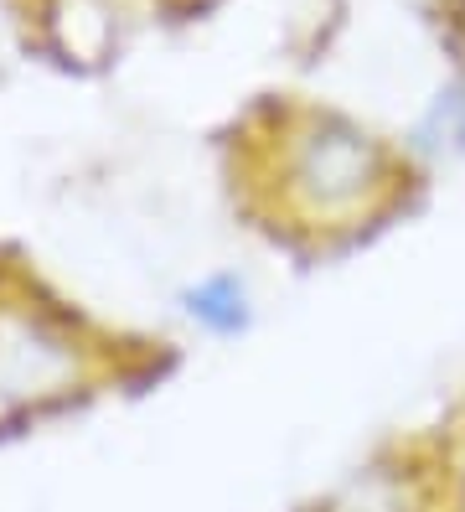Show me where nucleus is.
Masks as SVG:
<instances>
[{
    "label": "nucleus",
    "mask_w": 465,
    "mask_h": 512,
    "mask_svg": "<svg viewBox=\"0 0 465 512\" xmlns=\"http://www.w3.org/2000/svg\"><path fill=\"white\" fill-rule=\"evenodd\" d=\"M181 316L212 342H238V337H248V326H254L259 300H254V285L243 275L212 269V275H202L181 290Z\"/></svg>",
    "instance_id": "4"
},
{
    "label": "nucleus",
    "mask_w": 465,
    "mask_h": 512,
    "mask_svg": "<svg viewBox=\"0 0 465 512\" xmlns=\"http://www.w3.org/2000/svg\"><path fill=\"white\" fill-rule=\"evenodd\" d=\"M269 228L310 254H347L409 213L419 161L341 109H290L264 156Z\"/></svg>",
    "instance_id": "1"
},
{
    "label": "nucleus",
    "mask_w": 465,
    "mask_h": 512,
    "mask_svg": "<svg viewBox=\"0 0 465 512\" xmlns=\"http://www.w3.org/2000/svg\"><path fill=\"white\" fill-rule=\"evenodd\" d=\"M83 378L78 331L47 306H0V414L73 394Z\"/></svg>",
    "instance_id": "2"
},
{
    "label": "nucleus",
    "mask_w": 465,
    "mask_h": 512,
    "mask_svg": "<svg viewBox=\"0 0 465 512\" xmlns=\"http://www.w3.org/2000/svg\"><path fill=\"white\" fill-rule=\"evenodd\" d=\"M440 492L434 481L409 461H378L357 466L336 492L321 497V512H434Z\"/></svg>",
    "instance_id": "3"
},
{
    "label": "nucleus",
    "mask_w": 465,
    "mask_h": 512,
    "mask_svg": "<svg viewBox=\"0 0 465 512\" xmlns=\"http://www.w3.org/2000/svg\"><path fill=\"white\" fill-rule=\"evenodd\" d=\"M409 156L419 166L429 161H465V78L445 83L440 94H434L424 104V114L414 119V130H409Z\"/></svg>",
    "instance_id": "5"
}]
</instances>
